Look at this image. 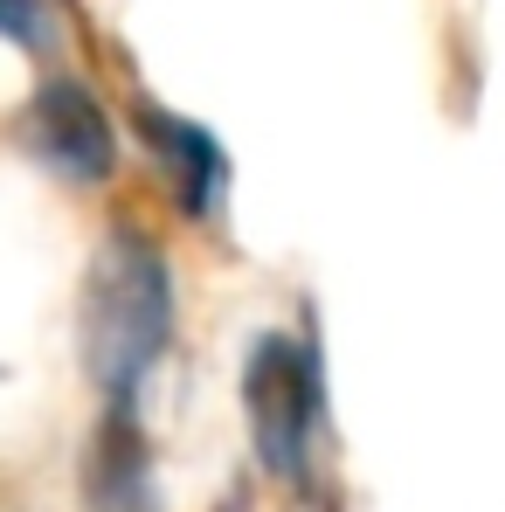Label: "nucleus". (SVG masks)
I'll list each match as a JSON object with an SVG mask.
<instances>
[{
    "label": "nucleus",
    "instance_id": "1",
    "mask_svg": "<svg viewBox=\"0 0 505 512\" xmlns=\"http://www.w3.org/2000/svg\"><path fill=\"white\" fill-rule=\"evenodd\" d=\"M173 346V270L160 243L139 229H111L84 270V305H77V353L84 374L104 388V402H132L139 381L160 367Z\"/></svg>",
    "mask_w": 505,
    "mask_h": 512
},
{
    "label": "nucleus",
    "instance_id": "5",
    "mask_svg": "<svg viewBox=\"0 0 505 512\" xmlns=\"http://www.w3.org/2000/svg\"><path fill=\"white\" fill-rule=\"evenodd\" d=\"M132 132L160 160L173 201L187 215H215V201L229 187V153L215 146V132L194 125V118H180V111H167V104H153V97H132Z\"/></svg>",
    "mask_w": 505,
    "mask_h": 512
},
{
    "label": "nucleus",
    "instance_id": "6",
    "mask_svg": "<svg viewBox=\"0 0 505 512\" xmlns=\"http://www.w3.org/2000/svg\"><path fill=\"white\" fill-rule=\"evenodd\" d=\"M0 35L21 42V49H42V42H49V14H42V0H0Z\"/></svg>",
    "mask_w": 505,
    "mask_h": 512
},
{
    "label": "nucleus",
    "instance_id": "2",
    "mask_svg": "<svg viewBox=\"0 0 505 512\" xmlns=\"http://www.w3.org/2000/svg\"><path fill=\"white\" fill-rule=\"evenodd\" d=\"M243 416H250L256 464L277 485H312L319 436H326V374L298 333H263L243 360Z\"/></svg>",
    "mask_w": 505,
    "mask_h": 512
},
{
    "label": "nucleus",
    "instance_id": "4",
    "mask_svg": "<svg viewBox=\"0 0 505 512\" xmlns=\"http://www.w3.org/2000/svg\"><path fill=\"white\" fill-rule=\"evenodd\" d=\"M84 506L90 512H160L153 485V443L132 402H104L84 443Z\"/></svg>",
    "mask_w": 505,
    "mask_h": 512
},
{
    "label": "nucleus",
    "instance_id": "3",
    "mask_svg": "<svg viewBox=\"0 0 505 512\" xmlns=\"http://www.w3.org/2000/svg\"><path fill=\"white\" fill-rule=\"evenodd\" d=\"M21 139H28V153L49 173H63L77 187H97V180H111V167H118L111 111L77 77H42L35 84L28 111H21Z\"/></svg>",
    "mask_w": 505,
    "mask_h": 512
}]
</instances>
